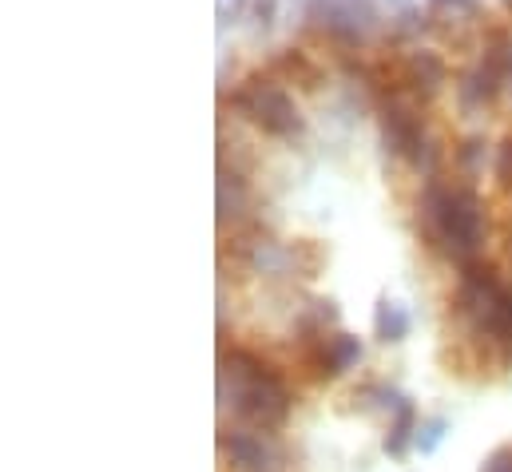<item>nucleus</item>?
I'll list each match as a JSON object with an SVG mask.
<instances>
[{
  "mask_svg": "<svg viewBox=\"0 0 512 472\" xmlns=\"http://www.w3.org/2000/svg\"><path fill=\"white\" fill-rule=\"evenodd\" d=\"M497 183L512 191V135L497 147Z\"/></svg>",
  "mask_w": 512,
  "mask_h": 472,
  "instance_id": "ddd939ff",
  "label": "nucleus"
},
{
  "mask_svg": "<svg viewBox=\"0 0 512 472\" xmlns=\"http://www.w3.org/2000/svg\"><path fill=\"white\" fill-rule=\"evenodd\" d=\"M235 108L251 119V123H258L266 135L290 139V135H298V131H302V116H298L294 100H290L274 80H262V76L247 80V84H243V92L235 96Z\"/></svg>",
  "mask_w": 512,
  "mask_h": 472,
  "instance_id": "7ed1b4c3",
  "label": "nucleus"
},
{
  "mask_svg": "<svg viewBox=\"0 0 512 472\" xmlns=\"http://www.w3.org/2000/svg\"><path fill=\"white\" fill-rule=\"evenodd\" d=\"M362 361V342L354 334H314L306 338V365L314 369V377H342L346 369H354Z\"/></svg>",
  "mask_w": 512,
  "mask_h": 472,
  "instance_id": "39448f33",
  "label": "nucleus"
},
{
  "mask_svg": "<svg viewBox=\"0 0 512 472\" xmlns=\"http://www.w3.org/2000/svg\"><path fill=\"white\" fill-rule=\"evenodd\" d=\"M417 409H413V401L409 405H401L397 413H393V425H389V433H385L382 449L389 457H405L409 453V445H413V437H417Z\"/></svg>",
  "mask_w": 512,
  "mask_h": 472,
  "instance_id": "0eeeda50",
  "label": "nucleus"
},
{
  "mask_svg": "<svg viewBox=\"0 0 512 472\" xmlns=\"http://www.w3.org/2000/svg\"><path fill=\"white\" fill-rule=\"evenodd\" d=\"M481 472H512V445H501V449H493V453L485 457Z\"/></svg>",
  "mask_w": 512,
  "mask_h": 472,
  "instance_id": "4468645a",
  "label": "nucleus"
},
{
  "mask_svg": "<svg viewBox=\"0 0 512 472\" xmlns=\"http://www.w3.org/2000/svg\"><path fill=\"white\" fill-rule=\"evenodd\" d=\"M219 449L239 472H282V453L266 437V429H255V425L227 429L219 433Z\"/></svg>",
  "mask_w": 512,
  "mask_h": 472,
  "instance_id": "20e7f679",
  "label": "nucleus"
},
{
  "mask_svg": "<svg viewBox=\"0 0 512 472\" xmlns=\"http://www.w3.org/2000/svg\"><path fill=\"white\" fill-rule=\"evenodd\" d=\"M219 401L255 429H278L290 417V389L274 373L270 361L251 350H223L219 354Z\"/></svg>",
  "mask_w": 512,
  "mask_h": 472,
  "instance_id": "f257e3e1",
  "label": "nucleus"
},
{
  "mask_svg": "<svg viewBox=\"0 0 512 472\" xmlns=\"http://www.w3.org/2000/svg\"><path fill=\"white\" fill-rule=\"evenodd\" d=\"M421 215L429 238L453 258V262H473L485 246V203L473 187H449V183H429L421 195Z\"/></svg>",
  "mask_w": 512,
  "mask_h": 472,
  "instance_id": "f03ea898",
  "label": "nucleus"
},
{
  "mask_svg": "<svg viewBox=\"0 0 512 472\" xmlns=\"http://www.w3.org/2000/svg\"><path fill=\"white\" fill-rule=\"evenodd\" d=\"M374 334L382 338L385 346H389V342H405V334H409V314H405V306H401V302H389V298L378 302Z\"/></svg>",
  "mask_w": 512,
  "mask_h": 472,
  "instance_id": "1a4fd4ad",
  "label": "nucleus"
},
{
  "mask_svg": "<svg viewBox=\"0 0 512 472\" xmlns=\"http://www.w3.org/2000/svg\"><path fill=\"white\" fill-rule=\"evenodd\" d=\"M457 163H461L465 175H477V167L485 163V139H465L457 147Z\"/></svg>",
  "mask_w": 512,
  "mask_h": 472,
  "instance_id": "f8f14e48",
  "label": "nucleus"
},
{
  "mask_svg": "<svg viewBox=\"0 0 512 472\" xmlns=\"http://www.w3.org/2000/svg\"><path fill=\"white\" fill-rule=\"evenodd\" d=\"M274 8H278V0H255V16H258V24H262V28L274 20Z\"/></svg>",
  "mask_w": 512,
  "mask_h": 472,
  "instance_id": "2eb2a0df",
  "label": "nucleus"
},
{
  "mask_svg": "<svg viewBox=\"0 0 512 472\" xmlns=\"http://www.w3.org/2000/svg\"><path fill=\"white\" fill-rule=\"evenodd\" d=\"M409 84L421 92L425 88V96H433L441 84H445V64H441V56H433V52H413L409 56Z\"/></svg>",
  "mask_w": 512,
  "mask_h": 472,
  "instance_id": "6e6552de",
  "label": "nucleus"
},
{
  "mask_svg": "<svg viewBox=\"0 0 512 472\" xmlns=\"http://www.w3.org/2000/svg\"><path fill=\"white\" fill-rule=\"evenodd\" d=\"M445 433H449V421H445V417H429V421H421V425H417L413 445H417V449L429 457V453H433V449L445 441Z\"/></svg>",
  "mask_w": 512,
  "mask_h": 472,
  "instance_id": "9b49d317",
  "label": "nucleus"
},
{
  "mask_svg": "<svg viewBox=\"0 0 512 472\" xmlns=\"http://www.w3.org/2000/svg\"><path fill=\"white\" fill-rule=\"evenodd\" d=\"M247 211H251V191H247L243 175L219 167V227H227V223L235 227L239 219H247Z\"/></svg>",
  "mask_w": 512,
  "mask_h": 472,
  "instance_id": "423d86ee",
  "label": "nucleus"
},
{
  "mask_svg": "<svg viewBox=\"0 0 512 472\" xmlns=\"http://www.w3.org/2000/svg\"><path fill=\"white\" fill-rule=\"evenodd\" d=\"M322 262H326V254H322V246H318L314 238H298V242L290 246V266H294L298 278H318Z\"/></svg>",
  "mask_w": 512,
  "mask_h": 472,
  "instance_id": "9d476101",
  "label": "nucleus"
}]
</instances>
